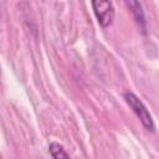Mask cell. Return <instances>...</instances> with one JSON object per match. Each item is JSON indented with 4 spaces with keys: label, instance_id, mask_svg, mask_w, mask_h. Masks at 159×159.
I'll use <instances>...</instances> for the list:
<instances>
[{
    "label": "cell",
    "instance_id": "cell-3",
    "mask_svg": "<svg viewBox=\"0 0 159 159\" xmlns=\"http://www.w3.org/2000/svg\"><path fill=\"white\" fill-rule=\"evenodd\" d=\"M125 2L128 5V7L130 9L132 14L134 15L137 22L142 26V29H144L145 27V17H144V12H143L139 0H125Z\"/></svg>",
    "mask_w": 159,
    "mask_h": 159
},
{
    "label": "cell",
    "instance_id": "cell-2",
    "mask_svg": "<svg viewBox=\"0 0 159 159\" xmlns=\"http://www.w3.org/2000/svg\"><path fill=\"white\" fill-rule=\"evenodd\" d=\"M91 2L98 22L103 27L109 26L114 19V9L111 0H91Z\"/></svg>",
    "mask_w": 159,
    "mask_h": 159
},
{
    "label": "cell",
    "instance_id": "cell-4",
    "mask_svg": "<svg viewBox=\"0 0 159 159\" xmlns=\"http://www.w3.org/2000/svg\"><path fill=\"white\" fill-rule=\"evenodd\" d=\"M48 152L50 154L55 158V159H60V158H68L70 155L66 153V150L63 149V147L56 142H52L48 145Z\"/></svg>",
    "mask_w": 159,
    "mask_h": 159
},
{
    "label": "cell",
    "instance_id": "cell-1",
    "mask_svg": "<svg viewBox=\"0 0 159 159\" xmlns=\"http://www.w3.org/2000/svg\"><path fill=\"white\" fill-rule=\"evenodd\" d=\"M124 99L128 103V106L132 108V111L137 114V117L140 119L142 124L148 129V130H154V122L152 119L150 113L143 104V102L132 92L124 93Z\"/></svg>",
    "mask_w": 159,
    "mask_h": 159
}]
</instances>
